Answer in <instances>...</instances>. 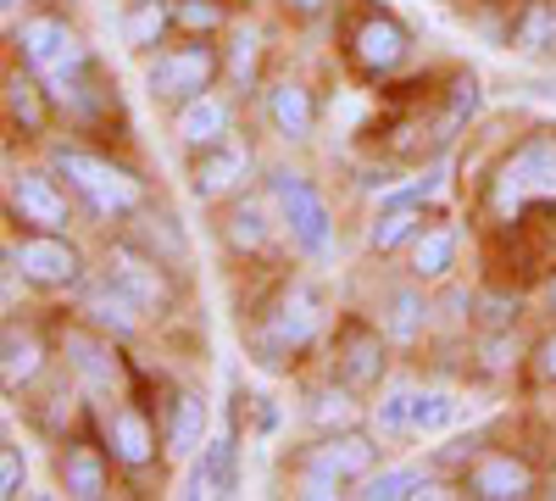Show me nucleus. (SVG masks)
<instances>
[{
    "mask_svg": "<svg viewBox=\"0 0 556 501\" xmlns=\"http://www.w3.org/2000/svg\"><path fill=\"white\" fill-rule=\"evenodd\" d=\"M529 201H556V134L529 140L513 162L501 167V178H495V212L513 217Z\"/></svg>",
    "mask_w": 556,
    "mask_h": 501,
    "instance_id": "obj_1",
    "label": "nucleus"
},
{
    "mask_svg": "<svg viewBox=\"0 0 556 501\" xmlns=\"http://www.w3.org/2000/svg\"><path fill=\"white\" fill-rule=\"evenodd\" d=\"M56 167H62V173L73 178V185L84 190V201L96 206L101 217H112V212H134V206H139V185H134V178H128L123 167L101 162V156L56 146Z\"/></svg>",
    "mask_w": 556,
    "mask_h": 501,
    "instance_id": "obj_2",
    "label": "nucleus"
},
{
    "mask_svg": "<svg viewBox=\"0 0 556 501\" xmlns=\"http://www.w3.org/2000/svg\"><path fill=\"white\" fill-rule=\"evenodd\" d=\"M273 190H278V201H285V223H290L295 246L312 251V256L329 251V206H323L295 173H273Z\"/></svg>",
    "mask_w": 556,
    "mask_h": 501,
    "instance_id": "obj_3",
    "label": "nucleus"
},
{
    "mask_svg": "<svg viewBox=\"0 0 556 501\" xmlns=\"http://www.w3.org/2000/svg\"><path fill=\"white\" fill-rule=\"evenodd\" d=\"M23 57H28V67H34V73H45L51 84H67V73H78V67H84V45H78L62 23L39 17V23H28V28H23Z\"/></svg>",
    "mask_w": 556,
    "mask_h": 501,
    "instance_id": "obj_4",
    "label": "nucleus"
},
{
    "mask_svg": "<svg viewBox=\"0 0 556 501\" xmlns=\"http://www.w3.org/2000/svg\"><path fill=\"white\" fill-rule=\"evenodd\" d=\"M206 78H212V51H206V45H190V51H167V57L151 62V89H156V96H167V101L201 96Z\"/></svg>",
    "mask_w": 556,
    "mask_h": 501,
    "instance_id": "obj_5",
    "label": "nucleus"
},
{
    "mask_svg": "<svg viewBox=\"0 0 556 501\" xmlns=\"http://www.w3.org/2000/svg\"><path fill=\"white\" fill-rule=\"evenodd\" d=\"M17 267L28 273L34 285L62 290V285L78 279V251H73L67 240H23V246H17Z\"/></svg>",
    "mask_w": 556,
    "mask_h": 501,
    "instance_id": "obj_6",
    "label": "nucleus"
},
{
    "mask_svg": "<svg viewBox=\"0 0 556 501\" xmlns=\"http://www.w3.org/2000/svg\"><path fill=\"white\" fill-rule=\"evenodd\" d=\"M406 57V28L395 23V17H367L362 28H356V62L367 67V73H384V67H395Z\"/></svg>",
    "mask_w": 556,
    "mask_h": 501,
    "instance_id": "obj_7",
    "label": "nucleus"
},
{
    "mask_svg": "<svg viewBox=\"0 0 556 501\" xmlns=\"http://www.w3.org/2000/svg\"><path fill=\"white\" fill-rule=\"evenodd\" d=\"M317 335V296L312 290H295L290 301H285V312L273 317V329H267V340H262V351H273V346H306Z\"/></svg>",
    "mask_w": 556,
    "mask_h": 501,
    "instance_id": "obj_8",
    "label": "nucleus"
},
{
    "mask_svg": "<svg viewBox=\"0 0 556 501\" xmlns=\"http://www.w3.org/2000/svg\"><path fill=\"white\" fill-rule=\"evenodd\" d=\"M112 285H117L139 312H156V306L167 301V290H162V279H156V267L139 262V256H128V251L112 256Z\"/></svg>",
    "mask_w": 556,
    "mask_h": 501,
    "instance_id": "obj_9",
    "label": "nucleus"
},
{
    "mask_svg": "<svg viewBox=\"0 0 556 501\" xmlns=\"http://www.w3.org/2000/svg\"><path fill=\"white\" fill-rule=\"evenodd\" d=\"M235 490V435H217L206 440L201 463L190 474V496H228Z\"/></svg>",
    "mask_w": 556,
    "mask_h": 501,
    "instance_id": "obj_10",
    "label": "nucleus"
},
{
    "mask_svg": "<svg viewBox=\"0 0 556 501\" xmlns=\"http://www.w3.org/2000/svg\"><path fill=\"white\" fill-rule=\"evenodd\" d=\"M12 201L28 223H45V229H62L67 223V201L51 190V178H39V173H23L17 185H12Z\"/></svg>",
    "mask_w": 556,
    "mask_h": 501,
    "instance_id": "obj_11",
    "label": "nucleus"
},
{
    "mask_svg": "<svg viewBox=\"0 0 556 501\" xmlns=\"http://www.w3.org/2000/svg\"><path fill=\"white\" fill-rule=\"evenodd\" d=\"M312 468L334 474V479H356V474L374 468V440H367V435H334V440L312 458Z\"/></svg>",
    "mask_w": 556,
    "mask_h": 501,
    "instance_id": "obj_12",
    "label": "nucleus"
},
{
    "mask_svg": "<svg viewBox=\"0 0 556 501\" xmlns=\"http://www.w3.org/2000/svg\"><path fill=\"white\" fill-rule=\"evenodd\" d=\"M473 496L484 501H513V496H529V468L513 463V458H490L473 468Z\"/></svg>",
    "mask_w": 556,
    "mask_h": 501,
    "instance_id": "obj_13",
    "label": "nucleus"
},
{
    "mask_svg": "<svg viewBox=\"0 0 556 501\" xmlns=\"http://www.w3.org/2000/svg\"><path fill=\"white\" fill-rule=\"evenodd\" d=\"M201 435H206V401H201V396H178L173 429H167V451H173V458H195Z\"/></svg>",
    "mask_w": 556,
    "mask_h": 501,
    "instance_id": "obj_14",
    "label": "nucleus"
},
{
    "mask_svg": "<svg viewBox=\"0 0 556 501\" xmlns=\"http://www.w3.org/2000/svg\"><path fill=\"white\" fill-rule=\"evenodd\" d=\"M223 128H228V107H223L217 96H201L190 112L178 117L184 146H217V140H223Z\"/></svg>",
    "mask_w": 556,
    "mask_h": 501,
    "instance_id": "obj_15",
    "label": "nucleus"
},
{
    "mask_svg": "<svg viewBox=\"0 0 556 501\" xmlns=\"http://www.w3.org/2000/svg\"><path fill=\"white\" fill-rule=\"evenodd\" d=\"M67 351H73V368L96 385V390H112L117 379H123V368L112 362V351L106 346H96L89 335H67Z\"/></svg>",
    "mask_w": 556,
    "mask_h": 501,
    "instance_id": "obj_16",
    "label": "nucleus"
},
{
    "mask_svg": "<svg viewBox=\"0 0 556 501\" xmlns=\"http://www.w3.org/2000/svg\"><path fill=\"white\" fill-rule=\"evenodd\" d=\"M240 173H245V156H240V151H212V156L195 167L190 185H195V196H201V201H212V196H223L228 185H235Z\"/></svg>",
    "mask_w": 556,
    "mask_h": 501,
    "instance_id": "obj_17",
    "label": "nucleus"
},
{
    "mask_svg": "<svg viewBox=\"0 0 556 501\" xmlns=\"http://www.w3.org/2000/svg\"><path fill=\"white\" fill-rule=\"evenodd\" d=\"M273 123H278V134H290V140H306V134H312V101H306V89H295V84L273 89Z\"/></svg>",
    "mask_w": 556,
    "mask_h": 501,
    "instance_id": "obj_18",
    "label": "nucleus"
},
{
    "mask_svg": "<svg viewBox=\"0 0 556 501\" xmlns=\"http://www.w3.org/2000/svg\"><path fill=\"white\" fill-rule=\"evenodd\" d=\"M451 256H456V229L424 235V240H417V251H412L417 279H445V273H451Z\"/></svg>",
    "mask_w": 556,
    "mask_h": 501,
    "instance_id": "obj_19",
    "label": "nucleus"
},
{
    "mask_svg": "<svg viewBox=\"0 0 556 501\" xmlns=\"http://www.w3.org/2000/svg\"><path fill=\"white\" fill-rule=\"evenodd\" d=\"M112 446H117L123 463H146V458H151V424L123 406V413L112 418Z\"/></svg>",
    "mask_w": 556,
    "mask_h": 501,
    "instance_id": "obj_20",
    "label": "nucleus"
},
{
    "mask_svg": "<svg viewBox=\"0 0 556 501\" xmlns=\"http://www.w3.org/2000/svg\"><path fill=\"white\" fill-rule=\"evenodd\" d=\"M89 317H96L101 329H117V335H123V329H134L139 306H134V301H128V296H123L112 279H106V290H96V296H89Z\"/></svg>",
    "mask_w": 556,
    "mask_h": 501,
    "instance_id": "obj_21",
    "label": "nucleus"
},
{
    "mask_svg": "<svg viewBox=\"0 0 556 501\" xmlns=\"http://www.w3.org/2000/svg\"><path fill=\"white\" fill-rule=\"evenodd\" d=\"M456 424V401L451 396H417L412 401V435H440V429H451Z\"/></svg>",
    "mask_w": 556,
    "mask_h": 501,
    "instance_id": "obj_22",
    "label": "nucleus"
},
{
    "mask_svg": "<svg viewBox=\"0 0 556 501\" xmlns=\"http://www.w3.org/2000/svg\"><path fill=\"white\" fill-rule=\"evenodd\" d=\"M424 317H429V301L417 290H395L390 296V335L395 340H412L417 329H424Z\"/></svg>",
    "mask_w": 556,
    "mask_h": 501,
    "instance_id": "obj_23",
    "label": "nucleus"
},
{
    "mask_svg": "<svg viewBox=\"0 0 556 501\" xmlns=\"http://www.w3.org/2000/svg\"><path fill=\"white\" fill-rule=\"evenodd\" d=\"M379 368H384L379 346L367 340V335H351V346H345V379H351V385H374Z\"/></svg>",
    "mask_w": 556,
    "mask_h": 501,
    "instance_id": "obj_24",
    "label": "nucleus"
},
{
    "mask_svg": "<svg viewBox=\"0 0 556 501\" xmlns=\"http://www.w3.org/2000/svg\"><path fill=\"white\" fill-rule=\"evenodd\" d=\"M62 479H67V490L73 496H106V479H101V463L96 458H84V451H73V458L62 463Z\"/></svg>",
    "mask_w": 556,
    "mask_h": 501,
    "instance_id": "obj_25",
    "label": "nucleus"
},
{
    "mask_svg": "<svg viewBox=\"0 0 556 501\" xmlns=\"http://www.w3.org/2000/svg\"><path fill=\"white\" fill-rule=\"evenodd\" d=\"M34 374H39V346H34L28 335L12 329V335H7V385L17 390V385L34 379Z\"/></svg>",
    "mask_w": 556,
    "mask_h": 501,
    "instance_id": "obj_26",
    "label": "nucleus"
},
{
    "mask_svg": "<svg viewBox=\"0 0 556 501\" xmlns=\"http://www.w3.org/2000/svg\"><path fill=\"white\" fill-rule=\"evenodd\" d=\"M412 229H417V212L401 201V206H390V212L374 223V235H367V240H374V251H390V246H401Z\"/></svg>",
    "mask_w": 556,
    "mask_h": 501,
    "instance_id": "obj_27",
    "label": "nucleus"
},
{
    "mask_svg": "<svg viewBox=\"0 0 556 501\" xmlns=\"http://www.w3.org/2000/svg\"><path fill=\"white\" fill-rule=\"evenodd\" d=\"M362 496H374V501H401V496H424V479H417L412 468H395V474H374L367 479Z\"/></svg>",
    "mask_w": 556,
    "mask_h": 501,
    "instance_id": "obj_28",
    "label": "nucleus"
},
{
    "mask_svg": "<svg viewBox=\"0 0 556 501\" xmlns=\"http://www.w3.org/2000/svg\"><path fill=\"white\" fill-rule=\"evenodd\" d=\"M412 390H390L379 401V435H412Z\"/></svg>",
    "mask_w": 556,
    "mask_h": 501,
    "instance_id": "obj_29",
    "label": "nucleus"
},
{
    "mask_svg": "<svg viewBox=\"0 0 556 501\" xmlns=\"http://www.w3.org/2000/svg\"><path fill=\"white\" fill-rule=\"evenodd\" d=\"M162 28H167V12L156 7V0H139V12L128 17V39L134 45H151V39H162Z\"/></svg>",
    "mask_w": 556,
    "mask_h": 501,
    "instance_id": "obj_30",
    "label": "nucleus"
},
{
    "mask_svg": "<svg viewBox=\"0 0 556 501\" xmlns=\"http://www.w3.org/2000/svg\"><path fill=\"white\" fill-rule=\"evenodd\" d=\"M479 107V84L473 78H456V89H451V107H445V123H440V140H451V128L462 123Z\"/></svg>",
    "mask_w": 556,
    "mask_h": 501,
    "instance_id": "obj_31",
    "label": "nucleus"
},
{
    "mask_svg": "<svg viewBox=\"0 0 556 501\" xmlns=\"http://www.w3.org/2000/svg\"><path fill=\"white\" fill-rule=\"evenodd\" d=\"M545 39H551V12L545 7H529V17L518 28V51H545Z\"/></svg>",
    "mask_w": 556,
    "mask_h": 501,
    "instance_id": "obj_32",
    "label": "nucleus"
},
{
    "mask_svg": "<svg viewBox=\"0 0 556 501\" xmlns=\"http://www.w3.org/2000/svg\"><path fill=\"white\" fill-rule=\"evenodd\" d=\"M12 117L28 123V128L45 123V112H39V101H34V84H23V78H12Z\"/></svg>",
    "mask_w": 556,
    "mask_h": 501,
    "instance_id": "obj_33",
    "label": "nucleus"
},
{
    "mask_svg": "<svg viewBox=\"0 0 556 501\" xmlns=\"http://www.w3.org/2000/svg\"><path fill=\"white\" fill-rule=\"evenodd\" d=\"M0 496H23V458H17V446L0 451Z\"/></svg>",
    "mask_w": 556,
    "mask_h": 501,
    "instance_id": "obj_34",
    "label": "nucleus"
},
{
    "mask_svg": "<svg viewBox=\"0 0 556 501\" xmlns=\"http://www.w3.org/2000/svg\"><path fill=\"white\" fill-rule=\"evenodd\" d=\"M235 246H262V217L256 212H240L235 217Z\"/></svg>",
    "mask_w": 556,
    "mask_h": 501,
    "instance_id": "obj_35",
    "label": "nucleus"
},
{
    "mask_svg": "<svg viewBox=\"0 0 556 501\" xmlns=\"http://www.w3.org/2000/svg\"><path fill=\"white\" fill-rule=\"evenodd\" d=\"M251 67H256V34H251V28H245V34H240V39H235V73H240V78H245V73H251Z\"/></svg>",
    "mask_w": 556,
    "mask_h": 501,
    "instance_id": "obj_36",
    "label": "nucleus"
},
{
    "mask_svg": "<svg viewBox=\"0 0 556 501\" xmlns=\"http://www.w3.org/2000/svg\"><path fill=\"white\" fill-rule=\"evenodd\" d=\"M345 413H351V401H345V396H323V401H317V418H323V424H329V418L340 424Z\"/></svg>",
    "mask_w": 556,
    "mask_h": 501,
    "instance_id": "obj_37",
    "label": "nucleus"
},
{
    "mask_svg": "<svg viewBox=\"0 0 556 501\" xmlns=\"http://www.w3.org/2000/svg\"><path fill=\"white\" fill-rule=\"evenodd\" d=\"M184 23H190V28H212L217 12H212V7H184Z\"/></svg>",
    "mask_w": 556,
    "mask_h": 501,
    "instance_id": "obj_38",
    "label": "nucleus"
},
{
    "mask_svg": "<svg viewBox=\"0 0 556 501\" xmlns=\"http://www.w3.org/2000/svg\"><path fill=\"white\" fill-rule=\"evenodd\" d=\"M290 7H295L301 17H312V12H323V0H290Z\"/></svg>",
    "mask_w": 556,
    "mask_h": 501,
    "instance_id": "obj_39",
    "label": "nucleus"
},
{
    "mask_svg": "<svg viewBox=\"0 0 556 501\" xmlns=\"http://www.w3.org/2000/svg\"><path fill=\"white\" fill-rule=\"evenodd\" d=\"M545 374H551V379H556V340H551V346H545Z\"/></svg>",
    "mask_w": 556,
    "mask_h": 501,
    "instance_id": "obj_40",
    "label": "nucleus"
},
{
    "mask_svg": "<svg viewBox=\"0 0 556 501\" xmlns=\"http://www.w3.org/2000/svg\"><path fill=\"white\" fill-rule=\"evenodd\" d=\"M551 301H556V285H551Z\"/></svg>",
    "mask_w": 556,
    "mask_h": 501,
    "instance_id": "obj_41",
    "label": "nucleus"
}]
</instances>
